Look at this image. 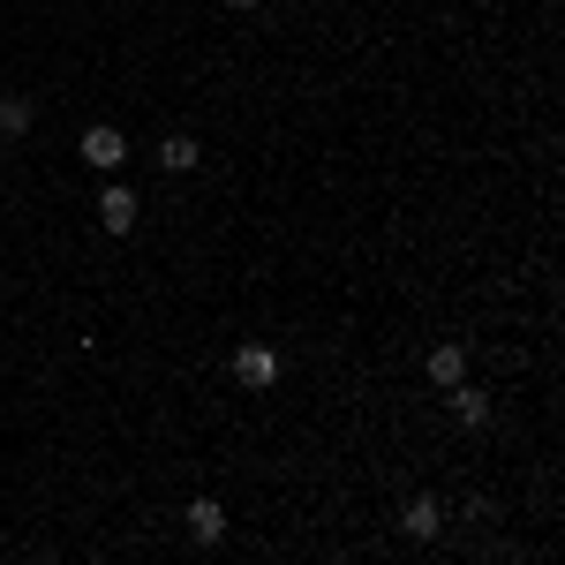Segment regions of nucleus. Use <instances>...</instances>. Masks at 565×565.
Wrapping results in <instances>:
<instances>
[{
  "label": "nucleus",
  "mask_w": 565,
  "mask_h": 565,
  "mask_svg": "<svg viewBox=\"0 0 565 565\" xmlns=\"http://www.w3.org/2000/svg\"><path fill=\"white\" fill-rule=\"evenodd\" d=\"M76 151H84V167H98V174H114V167L129 159V136L98 121V129H84V143H76Z\"/></svg>",
  "instance_id": "nucleus-1"
},
{
  "label": "nucleus",
  "mask_w": 565,
  "mask_h": 565,
  "mask_svg": "<svg viewBox=\"0 0 565 565\" xmlns=\"http://www.w3.org/2000/svg\"><path fill=\"white\" fill-rule=\"evenodd\" d=\"M136 204H143V196H136L129 181H106V189H98V226H106V234H129Z\"/></svg>",
  "instance_id": "nucleus-2"
},
{
  "label": "nucleus",
  "mask_w": 565,
  "mask_h": 565,
  "mask_svg": "<svg viewBox=\"0 0 565 565\" xmlns=\"http://www.w3.org/2000/svg\"><path fill=\"white\" fill-rule=\"evenodd\" d=\"M437 527H445V505H437V498H407V505H399V535H407V543H437Z\"/></svg>",
  "instance_id": "nucleus-3"
},
{
  "label": "nucleus",
  "mask_w": 565,
  "mask_h": 565,
  "mask_svg": "<svg viewBox=\"0 0 565 565\" xmlns=\"http://www.w3.org/2000/svg\"><path fill=\"white\" fill-rule=\"evenodd\" d=\"M445 399H452V423H460V430H482V423H490V392L468 385V377H460V385H445Z\"/></svg>",
  "instance_id": "nucleus-4"
},
{
  "label": "nucleus",
  "mask_w": 565,
  "mask_h": 565,
  "mask_svg": "<svg viewBox=\"0 0 565 565\" xmlns=\"http://www.w3.org/2000/svg\"><path fill=\"white\" fill-rule=\"evenodd\" d=\"M234 377H242L249 392L279 385V354H271V348H242V354H234Z\"/></svg>",
  "instance_id": "nucleus-5"
},
{
  "label": "nucleus",
  "mask_w": 565,
  "mask_h": 565,
  "mask_svg": "<svg viewBox=\"0 0 565 565\" xmlns=\"http://www.w3.org/2000/svg\"><path fill=\"white\" fill-rule=\"evenodd\" d=\"M189 535H196V543H218V535H226V505H218V498H196V505H189Z\"/></svg>",
  "instance_id": "nucleus-6"
},
{
  "label": "nucleus",
  "mask_w": 565,
  "mask_h": 565,
  "mask_svg": "<svg viewBox=\"0 0 565 565\" xmlns=\"http://www.w3.org/2000/svg\"><path fill=\"white\" fill-rule=\"evenodd\" d=\"M31 121H39V106H31L23 90H8V98H0V136H31Z\"/></svg>",
  "instance_id": "nucleus-7"
},
{
  "label": "nucleus",
  "mask_w": 565,
  "mask_h": 565,
  "mask_svg": "<svg viewBox=\"0 0 565 565\" xmlns=\"http://www.w3.org/2000/svg\"><path fill=\"white\" fill-rule=\"evenodd\" d=\"M468 377V348H430V385H460Z\"/></svg>",
  "instance_id": "nucleus-8"
},
{
  "label": "nucleus",
  "mask_w": 565,
  "mask_h": 565,
  "mask_svg": "<svg viewBox=\"0 0 565 565\" xmlns=\"http://www.w3.org/2000/svg\"><path fill=\"white\" fill-rule=\"evenodd\" d=\"M196 159H204V151H196V136H167V143H159V167H167V174H189Z\"/></svg>",
  "instance_id": "nucleus-9"
},
{
  "label": "nucleus",
  "mask_w": 565,
  "mask_h": 565,
  "mask_svg": "<svg viewBox=\"0 0 565 565\" xmlns=\"http://www.w3.org/2000/svg\"><path fill=\"white\" fill-rule=\"evenodd\" d=\"M226 8H257V0H226Z\"/></svg>",
  "instance_id": "nucleus-10"
}]
</instances>
